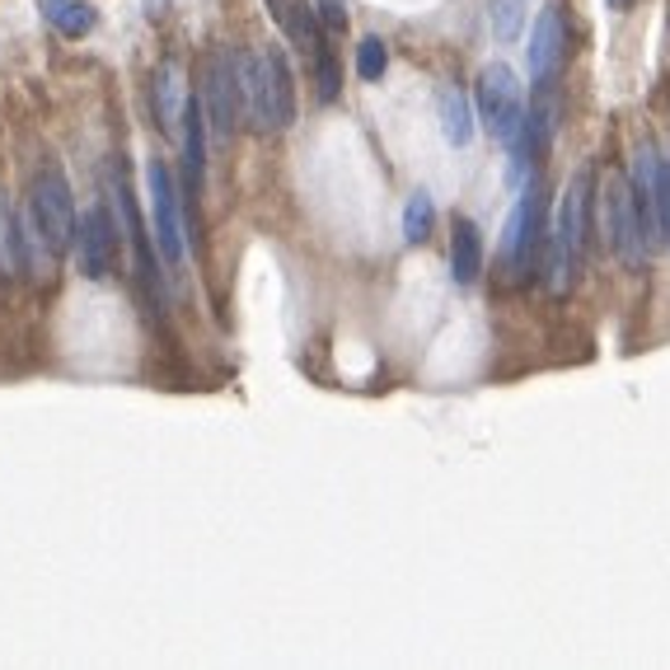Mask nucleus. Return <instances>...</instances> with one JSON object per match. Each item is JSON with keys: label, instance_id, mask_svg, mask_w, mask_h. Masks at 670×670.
<instances>
[{"label": "nucleus", "instance_id": "obj_4", "mask_svg": "<svg viewBox=\"0 0 670 670\" xmlns=\"http://www.w3.org/2000/svg\"><path fill=\"white\" fill-rule=\"evenodd\" d=\"M539 248H544V183L529 179L516 211H511V221H507V240H502V263L516 282H525V277L535 272Z\"/></svg>", "mask_w": 670, "mask_h": 670}, {"label": "nucleus", "instance_id": "obj_11", "mask_svg": "<svg viewBox=\"0 0 670 670\" xmlns=\"http://www.w3.org/2000/svg\"><path fill=\"white\" fill-rule=\"evenodd\" d=\"M183 169H188L193 197L202 193V174H207V113H202V95H183Z\"/></svg>", "mask_w": 670, "mask_h": 670}, {"label": "nucleus", "instance_id": "obj_13", "mask_svg": "<svg viewBox=\"0 0 670 670\" xmlns=\"http://www.w3.org/2000/svg\"><path fill=\"white\" fill-rule=\"evenodd\" d=\"M268 10H272V20L282 24V34H287L291 42H301V48H309V52H315L319 42H324L315 5H305V0H268Z\"/></svg>", "mask_w": 670, "mask_h": 670}, {"label": "nucleus", "instance_id": "obj_21", "mask_svg": "<svg viewBox=\"0 0 670 670\" xmlns=\"http://www.w3.org/2000/svg\"><path fill=\"white\" fill-rule=\"evenodd\" d=\"M315 61H319V99L333 103L338 89H342V75H338V61L329 52V42H319V48H315Z\"/></svg>", "mask_w": 670, "mask_h": 670}, {"label": "nucleus", "instance_id": "obj_2", "mask_svg": "<svg viewBox=\"0 0 670 670\" xmlns=\"http://www.w3.org/2000/svg\"><path fill=\"white\" fill-rule=\"evenodd\" d=\"M590 188H596V174H590V169H576L563 197H558V216L549 230V291H558V295L576 287V272H582V263H586Z\"/></svg>", "mask_w": 670, "mask_h": 670}, {"label": "nucleus", "instance_id": "obj_18", "mask_svg": "<svg viewBox=\"0 0 670 670\" xmlns=\"http://www.w3.org/2000/svg\"><path fill=\"white\" fill-rule=\"evenodd\" d=\"M155 95H160V103H155V113H160V127L174 132V122L183 113V108H174V99H179V71H174V61H165V66H160V85H155Z\"/></svg>", "mask_w": 670, "mask_h": 670}, {"label": "nucleus", "instance_id": "obj_20", "mask_svg": "<svg viewBox=\"0 0 670 670\" xmlns=\"http://www.w3.org/2000/svg\"><path fill=\"white\" fill-rule=\"evenodd\" d=\"M385 66H389L385 42L380 38H362V48H356V75H362V81H380Z\"/></svg>", "mask_w": 670, "mask_h": 670}, {"label": "nucleus", "instance_id": "obj_15", "mask_svg": "<svg viewBox=\"0 0 670 670\" xmlns=\"http://www.w3.org/2000/svg\"><path fill=\"white\" fill-rule=\"evenodd\" d=\"M0 277H24V230L5 193H0Z\"/></svg>", "mask_w": 670, "mask_h": 670}, {"label": "nucleus", "instance_id": "obj_17", "mask_svg": "<svg viewBox=\"0 0 670 670\" xmlns=\"http://www.w3.org/2000/svg\"><path fill=\"white\" fill-rule=\"evenodd\" d=\"M431 221H436V207L427 193H413L409 207H403V240L409 244H423L431 235Z\"/></svg>", "mask_w": 670, "mask_h": 670}, {"label": "nucleus", "instance_id": "obj_3", "mask_svg": "<svg viewBox=\"0 0 670 670\" xmlns=\"http://www.w3.org/2000/svg\"><path fill=\"white\" fill-rule=\"evenodd\" d=\"M28 216H34L48 254L61 258L75 244V202H71V183L57 165H48L34 179V202H28Z\"/></svg>", "mask_w": 670, "mask_h": 670}, {"label": "nucleus", "instance_id": "obj_7", "mask_svg": "<svg viewBox=\"0 0 670 670\" xmlns=\"http://www.w3.org/2000/svg\"><path fill=\"white\" fill-rule=\"evenodd\" d=\"M605 230H610V244L623 268H633V272L643 268V258H647L643 221H637V207H633V188L619 174L605 183Z\"/></svg>", "mask_w": 670, "mask_h": 670}, {"label": "nucleus", "instance_id": "obj_10", "mask_svg": "<svg viewBox=\"0 0 670 670\" xmlns=\"http://www.w3.org/2000/svg\"><path fill=\"white\" fill-rule=\"evenodd\" d=\"M563 52H568L563 14H558V5H544L539 20H535V34H529V48H525L529 85H535V89H549L553 75H558V66H563Z\"/></svg>", "mask_w": 670, "mask_h": 670}, {"label": "nucleus", "instance_id": "obj_23", "mask_svg": "<svg viewBox=\"0 0 670 670\" xmlns=\"http://www.w3.org/2000/svg\"><path fill=\"white\" fill-rule=\"evenodd\" d=\"M661 179H666V230H661V240L670 244V155L661 160Z\"/></svg>", "mask_w": 670, "mask_h": 670}, {"label": "nucleus", "instance_id": "obj_12", "mask_svg": "<svg viewBox=\"0 0 670 670\" xmlns=\"http://www.w3.org/2000/svg\"><path fill=\"white\" fill-rule=\"evenodd\" d=\"M483 272V235L470 216H455V230H450V277L460 287H474Z\"/></svg>", "mask_w": 670, "mask_h": 670}, {"label": "nucleus", "instance_id": "obj_22", "mask_svg": "<svg viewBox=\"0 0 670 670\" xmlns=\"http://www.w3.org/2000/svg\"><path fill=\"white\" fill-rule=\"evenodd\" d=\"M319 24L324 28H342L348 24V5H342V0H319Z\"/></svg>", "mask_w": 670, "mask_h": 670}, {"label": "nucleus", "instance_id": "obj_8", "mask_svg": "<svg viewBox=\"0 0 670 670\" xmlns=\"http://www.w3.org/2000/svg\"><path fill=\"white\" fill-rule=\"evenodd\" d=\"M202 113H207V132L226 136L240 122V75H235V52L221 48L207 61V95H202Z\"/></svg>", "mask_w": 670, "mask_h": 670}, {"label": "nucleus", "instance_id": "obj_14", "mask_svg": "<svg viewBox=\"0 0 670 670\" xmlns=\"http://www.w3.org/2000/svg\"><path fill=\"white\" fill-rule=\"evenodd\" d=\"M38 10H42V20L66 38H85L99 20L95 5H85V0H38Z\"/></svg>", "mask_w": 670, "mask_h": 670}, {"label": "nucleus", "instance_id": "obj_24", "mask_svg": "<svg viewBox=\"0 0 670 670\" xmlns=\"http://www.w3.org/2000/svg\"><path fill=\"white\" fill-rule=\"evenodd\" d=\"M605 5H610V10H629L633 0H605Z\"/></svg>", "mask_w": 670, "mask_h": 670}, {"label": "nucleus", "instance_id": "obj_9", "mask_svg": "<svg viewBox=\"0 0 670 670\" xmlns=\"http://www.w3.org/2000/svg\"><path fill=\"white\" fill-rule=\"evenodd\" d=\"M75 248H81V272L89 277V282H103L108 272H113L118 263V221L113 211L103 207V202H95L81 226H75Z\"/></svg>", "mask_w": 670, "mask_h": 670}, {"label": "nucleus", "instance_id": "obj_6", "mask_svg": "<svg viewBox=\"0 0 670 670\" xmlns=\"http://www.w3.org/2000/svg\"><path fill=\"white\" fill-rule=\"evenodd\" d=\"M146 188H150V221H155V244L169 268L183 263V221H179V188H174V174H169L165 160H150L146 165Z\"/></svg>", "mask_w": 670, "mask_h": 670}, {"label": "nucleus", "instance_id": "obj_19", "mask_svg": "<svg viewBox=\"0 0 670 670\" xmlns=\"http://www.w3.org/2000/svg\"><path fill=\"white\" fill-rule=\"evenodd\" d=\"M488 20H492V34L502 38V42L521 38V24H525V0H492Z\"/></svg>", "mask_w": 670, "mask_h": 670}, {"label": "nucleus", "instance_id": "obj_16", "mask_svg": "<svg viewBox=\"0 0 670 670\" xmlns=\"http://www.w3.org/2000/svg\"><path fill=\"white\" fill-rule=\"evenodd\" d=\"M436 103H441V136H446L450 146H470V142H474L470 99H464L455 85H446V89H441V99H436Z\"/></svg>", "mask_w": 670, "mask_h": 670}, {"label": "nucleus", "instance_id": "obj_1", "mask_svg": "<svg viewBox=\"0 0 670 670\" xmlns=\"http://www.w3.org/2000/svg\"><path fill=\"white\" fill-rule=\"evenodd\" d=\"M240 75V118L254 132H287L295 122V75L287 66L282 48H263L254 57L235 52Z\"/></svg>", "mask_w": 670, "mask_h": 670}, {"label": "nucleus", "instance_id": "obj_5", "mask_svg": "<svg viewBox=\"0 0 670 670\" xmlns=\"http://www.w3.org/2000/svg\"><path fill=\"white\" fill-rule=\"evenodd\" d=\"M478 113L492 127L497 142H511V132H516V122L525 113V95H521L516 71H511L507 61L483 66V75H478Z\"/></svg>", "mask_w": 670, "mask_h": 670}]
</instances>
